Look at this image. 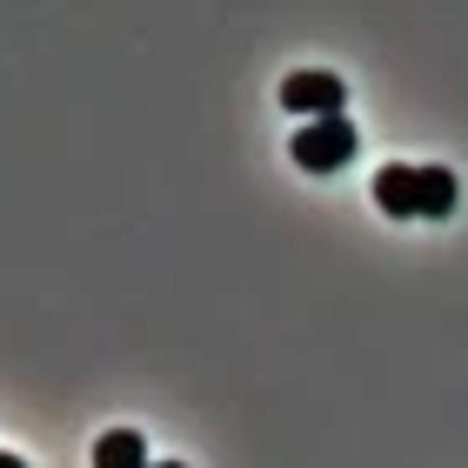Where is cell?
<instances>
[{"mask_svg": "<svg viewBox=\"0 0 468 468\" xmlns=\"http://www.w3.org/2000/svg\"><path fill=\"white\" fill-rule=\"evenodd\" d=\"M375 207L381 215H395V221H415L421 215V201H415V167H401V161H388L375 175Z\"/></svg>", "mask_w": 468, "mask_h": 468, "instance_id": "3", "label": "cell"}, {"mask_svg": "<svg viewBox=\"0 0 468 468\" xmlns=\"http://www.w3.org/2000/svg\"><path fill=\"white\" fill-rule=\"evenodd\" d=\"M154 468H187V462H154Z\"/></svg>", "mask_w": 468, "mask_h": 468, "instance_id": "7", "label": "cell"}, {"mask_svg": "<svg viewBox=\"0 0 468 468\" xmlns=\"http://www.w3.org/2000/svg\"><path fill=\"white\" fill-rule=\"evenodd\" d=\"M94 468H154V462H147V441L134 429H108L94 441Z\"/></svg>", "mask_w": 468, "mask_h": 468, "instance_id": "5", "label": "cell"}, {"mask_svg": "<svg viewBox=\"0 0 468 468\" xmlns=\"http://www.w3.org/2000/svg\"><path fill=\"white\" fill-rule=\"evenodd\" d=\"M0 468H27V462H20V455H7V449H0Z\"/></svg>", "mask_w": 468, "mask_h": 468, "instance_id": "6", "label": "cell"}, {"mask_svg": "<svg viewBox=\"0 0 468 468\" xmlns=\"http://www.w3.org/2000/svg\"><path fill=\"white\" fill-rule=\"evenodd\" d=\"M355 147H361L355 121H348V114H335V121H308V127H294L288 154H294V167H302V175H335V167H348V161H355Z\"/></svg>", "mask_w": 468, "mask_h": 468, "instance_id": "1", "label": "cell"}, {"mask_svg": "<svg viewBox=\"0 0 468 468\" xmlns=\"http://www.w3.org/2000/svg\"><path fill=\"white\" fill-rule=\"evenodd\" d=\"M415 201H421V221H449L462 201L455 167H415Z\"/></svg>", "mask_w": 468, "mask_h": 468, "instance_id": "4", "label": "cell"}, {"mask_svg": "<svg viewBox=\"0 0 468 468\" xmlns=\"http://www.w3.org/2000/svg\"><path fill=\"white\" fill-rule=\"evenodd\" d=\"M282 108L294 121H335V114H348V80H335L328 68H302V74H288L282 80Z\"/></svg>", "mask_w": 468, "mask_h": 468, "instance_id": "2", "label": "cell"}]
</instances>
